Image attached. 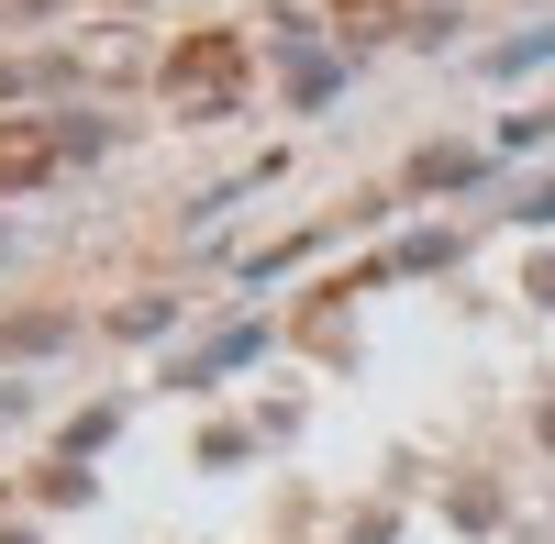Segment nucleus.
<instances>
[{"instance_id":"obj_1","label":"nucleus","mask_w":555,"mask_h":544,"mask_svg":"<svg viewBox=\"0 0 555 544\" xmlns=\"http://www.w3.org/2000/svg\"><path fill=\"white\" fill-rule=\"evenodd\" d=\"M44 167V133H12V145H0V178H34Z\"/></svg>"}]
</instances>
